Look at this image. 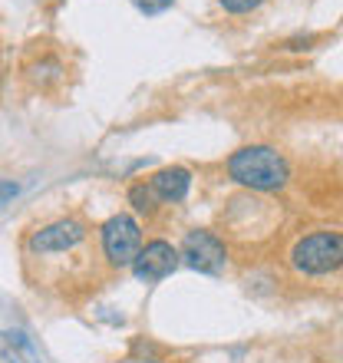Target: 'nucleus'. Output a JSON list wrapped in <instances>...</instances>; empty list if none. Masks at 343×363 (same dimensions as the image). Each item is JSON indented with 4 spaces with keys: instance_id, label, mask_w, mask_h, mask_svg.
Wrapping results in <instances>:
<instances>
[{
    "instance_id": "1",
    "label": "nucleus",
    "mask_w": 343,
    "mask_h": 363,
    "mask_svg": "<svg viewBox=\"0 0 343 363\" xmlns=\"http://www.w3.org/2000/svg\"><path fill=\"white\" fill-rule=\"evenodd\" d=\"M86 241H89V231H86L83 221L77 218H60L43 225L40 231H33L27 241V255L37 261L40 268L47 271L53 264H69V271L77 274V268L89 258L86 251Z\"/></svg>"
},
{
    "instance_id": "2",
    "label": "nucleus",
    "mask_w": 343,
    "mask_h": 363,
    "mask_svg": "<svg viewBox=\"0 0 343 363\" xmlns=\"http://www.w3.org/2000/svg\"><path fill=\"white\" fill-rule=\"evenodd\" d=\"M228 179L251 191H281L291 182V165L271 145H244L228 159Z\"/></svg>"
},
{
    "instance_id": "3",
    "label": "nucleus",
    "mask_w": 343,
    "mask_h": 363,
    "mask_svg": "<svg viewBox=\"0 0 343 363\" xmlns=\"http://www.w3.org/2000/svg\"><path fill=\"white\" fill-rule=\"evenodd\" d=\"M291 268L304 277H324L343 268V231L317 228L291 245Z\"/></svg>"
},
{
    "instance_id": "4",
    "label": "nucleus",
    "mask_w": 343,
    "mask_h": 363,
    "mask_svg": "<svg viewBox=\"0 0 343 363\" xmlns=\"http://www.w3.org/2000/svg\"><path fill=\"white\" fill-rule=\"evenodd\" d=\"M103 255L113 268H133V261L142 251V228L133 215H113L99 231Z\"/></svg>"
},
{
    "instance_id": "5",
    "label": "nucleus",
    "mask_w": 343,
    "mask_h": 363,
    "mask_svg": "<svg viewBox=\"0 0 343 363\" xmlns=\"http://www.w3.org/2000/svg\"><path fill=\"white\" fill-rule=\"evenodd\" d=\"M181 261L198 274H221L228 264V248L225 241L208 228H195L181 241Z\"/></svg>"
},
{
    "instance_id": "6",
    "label": "nucleus",
    "mask_w": 343,
    "mask_h": 363,
    "mask_svg": "<svg viewBox=\"0 0 343 363\" xmlns=\"http://www.w3.org/2000/svg\"><path fill=\"white\" fill-rule=\"evenodd\" d=\"M179 261H181V251L175 248V245L155 238V241H149V245H142L139 258L133 261V274L139 277L142 284H155V281H162V277H169L172 271L179 268Z\"/></svg>"
},
{
    "instance_id": "7",
    "label": "nucleus",
    "mask_w": 343,
    "mask_h": 363,
    "mask_svg": "<svg viewBox=\"0 0 343 363\" xmlns=\"http://www.w3.org/2000/svg\"><path fill=\"white\" fill-rule=\"evenodd\" d=\"M155 199L159 201H181L191 189V172L181 169V165H169V169H159V172L149 179Z\"/></svg>"
},
{
    "instance_id": "8",
    "label": "nucleus",
    "mask_w": 343,
    "mask_h": 363,
    "mask_svg": "<svg viewBox=\"0 0 343 363\" xmlns=\"http://www.w3.org/2000/svg\"><path fill=\"white\" fill-rule=\"evenodd\" d=\"M129 201H133V208L139 211V215H152L155 211V191L152 185H145V182H135L133 189H129Z\"/></svg>"
},
{
    "instance_id": "9",
    "label": "nucleus",
    "mask_w": 343,
    "mask_h": 363,
    "mask_svg": "<svg viewBox=\"0 0 343 363\" xmlns=\"http://www.w3.org/2000/svg\"><path fill=\"white\" fill-rule=\"evenodd\" d=\"M7 344L13 347V354H20L27 363H40V354L33 350V344H30V337L23 334V330H10V334H7Z\"/></svg>"
},
{
    "instance_id": "10",
    "label": "nucleus",
    "mask_w": 343,
    "mask_h": 363,
    "mask_svg": "<svg viewBox=\"0 0 343 363\" xmlns=\"http://www.w3.org/2000/svg\"><path fill=\"white\" fill-rule=\"evenodd\" d=\"M218 4L228 10V13H251V10H257L264 0H218Z\"/></svg>"
},
{
    "instance_id": "11",
    "label": "nucleus",
    "mask_w": 343,
    "mask_h": 363,
    "mask_svg": "<svg viewBox=\"0 0 343 363\" xmlns=\"http://www.w3.org/2000/svg\"><path fill=\"white\" fill-rule=\"evenodd\" d=\"M135 7L142 10L145 17H155V13H162V10H169L175 0H133Z\"/></svg>"
},
{
    "instance_id": "12",
    "label": "nucleus",
    "mask_w": 343,
    "mask_h": 363,
    "mask_svg": "<svg viewBox=\"0 0 343 363\" xmlns=\"http://www.w3.org/2000/svg\"><path fill=\"white\" fill-rule=\"evenodd\" d=\"M13 195H17V185L13 182H0V205L7 199H13Z\"/></svg>"
}]
</instances>
